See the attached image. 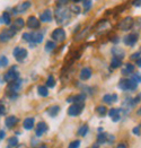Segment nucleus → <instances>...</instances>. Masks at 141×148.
Returning a JSON list of instances; mask_svg holds the SVG:
<instances>
[{
    "instance_id": "nucleus-1",
    "label": "nucleus",
    "mask_w": 141,
    "mask_h": 148,
    "mask_svg": "<svg viewBox=\"0 0 141 148\" xmlns=\"http://www.w3.org/2000/svg\"><path fill=\"white\" fill-rule=\"evenodd\" d=\"M71 17V10L64 6H58L55 9V21L60 25H63L70 21Z\"/></svg>"
},
{
    "instance_id": "nucleus-2",
    "label": "nucleus",
    "mask_w": 141,
    "mask_h": 148,
    "mask_svg": "<svg viewBox=\"0 0 141 148\" xmlns=\"http://www.w3.org/2000/svg\"><path fill=\"white\" fill-rule=\"evenodd\" d=\"M117 86L122 90H136L138 84L133 79H121L117 84Z\"/></svg>"
},
{
    "instance_id": "nucleus-3",
    "label": "nucleus",
    "mask_w": 141,
    "mask_h": 148,
    "mask_svg": "<svg viewBox=\"0 0 141 148\" xmlns=\"http://www.w3.org/2000/svg\"><path fill=\"white\" fill-rule=\"evenodd\" d=\"M3 79H5V82H7V83H9V84H12L14 82H17L18 79H19V73L16 70V67H13V68H10L6 75L3 76Z\"/></svg>"
},
{
    "instance_id": "nucleus-4",
    "label": "nucleus",
    "mask_w": 141,
    "mask_h": 148,
    "mask_svg": "<svg viewBox=\"0 0 141 148\" xmlns=\"http://www.w3.org/2000/svg\"><path fill=\"white\" fill-rule=\"evenodd\" d=\"M133 23H134L133 18L130 17V16H128V17L123 18V19L117 24V28H120L121 31H129L130 28H132Z\"/></svg>"
},
{
    "instance_id": "nucleus-5",
    "label": "nucleus",
    "mask_w": 141,
    "mask_h": 148,
    "mask_svg": "<svg viewBox=\"0 0 141 148\" xmlns=\"http://www.w3.org/2000/svg\"><path fill=\"white\" fill-rule=\"evenodd\" d=\"M85 108V103H79V104H72L69 109H68V114L71 116H77L79 115Z\"/></svg>"
},
{
    "instance_id": "nucleus-6",
    "label": "nucleus",
    "mask_w": 141,
    "mask_h": 148,
    "mask_svg": "<svg viewBox=\"0 0 141 148\" xmlns=\"http://www.w3.org/2000/svg\"><path fill=\"white\" fill-rule=\"evenodd\" d=\"M51 36L55 42H63L67 37V34H65V31L63 28H55L52 32Z\"/></svg>"
},
{
    "instance_id": "nucleus-7",
    "label": "nucleus",
    "mask_w": 141,
    "mask_h": 148,
    "mask_svg": "<svg viewBox=\"0 0 141 148\" xmlns=\"http://www.w3.org/2000/svg\"><path fill=\"white\" fill-rule=\"evenodd\" d=\"M13 54H14V57H15V59H16L17 61L23 62L26 59V57H27V50L24 49V48L18 47V48H16V49L14 50Z\"/></svg>"
},
{
    "instance_id": "nucleus-8",
    "label": "nucleus",
    "mask_w": 141,
    "mask_h": 148,
    "mask_svg": "<svg viewBox=\"0 0 141 148\" xmlns=\"http://www.w3.org/2000/svg\"><path fill=\"white\" fill-rule=\"evenodd\" d=\"M16 34V32L13 31L12 28H7V29H3L1 33H0V42H8L10 38H13Z\"/></svg>"
},
{
    "instance_id": "nucleus-9",
    "label": "nucleus",
    "mask_w": 141,
    "mask_h": 148,
    "mask_svg": "<svg viewBox=\"0 0 141 148\" xmlns=\"http://www.w3.org/2000/svg\"><path fill=\"white\" fill-rule=\"evenodd\" d=\"M112 141H114V137L112 136V135L110 136L108 134L103 132V134H99L97 136V144L98 145H103L105 143H112Z\"/></svg>"
},
{
    "instance_id": "nucleus-10",
    "label": "nucleus",
    "mask_w": 141,
    "mask_h": 148,
    "mask_svg": "<svg viewBox=\"0 0 141 148\" xmlns=\"http://www.w3.org/2000/svg\"><path fill=\"white\" fill-rule=\"evenodd\" d=\"M29 7H31V2H29V1L20 2L19 5H17V6L14 8V12H15V14H22V12H25L27 9H29Z\"/></svg>"
},
{
    "instance_id": "nucleus-11",
    "label": "nucleus",
    "mask_w": 141,
    "mask_h": 148,
    "mask_svg": "<svg viewBox=\"0 0 141 148\" xmlns=\"http://www.w3.org/2000/svg\"><path fill=\"white\" fill-rule=\"evenodd\" d=\"M110 27H111V23H110L108 21H106V19H103V21H101V22H98V24L95 26L96 31L99 32V33L105 32V31L108 29Z\"/></svg>"
},
{
    "instance_id": "nucleus-12",
    "label": "nucleus",
    "mask_w": 141,
    "mask_h": 148,
    "mask_svg": "<svg viewBox=\"0 0 141 148\" xmlns=\"http://www.w3.org/2000/svg\"><path fill=\"white\" fill-rule=\"evenodd\" d=\"M122 109H111L110 111H108V115H110V118L114 121V122H117V121H120V119H121V113H122Z\"/></svg>"
},
{
    "instance_id": "nucleus-13",
    "label": "nucleus",
    "mask_w": 141,
    "mask_h": 148,
    "mask_svg": "<svg viewBox=\"0 0 141 148\" xmlns=\"http://www.w3.org/2000/svg\"><path fill=\"white\" fill-rule=\"evenodd\" d=\"M123 42H124L125 45L133 47V45L138 42V35H137V34H129V35H127V36L124 37Z\"/></svg>"
},
{
    "instance_id": "nucleus-14",
    "label": "nucleus",
    "mask_w": 141,
    "mask_h": 148,
    "mask_svg": "<svg viewBox=\"0 0 141 148\" xmlns=\"http://www.w3.org/2000/svg\"><path fill=\"white\" fill-rule=\"evenodd\" d=\"M40 21L35 17V16H31L28 19H27V26L32 29H36L40 27Z\"/></svg>"
},
{
    "instance_id": "nucleus-15",
    "label": "nucleus",
    "mask_w": 141,
    "mask_h": 148,
    "mask_svg": "<svg viewBox=\"0 0 141 148\" xmlns=\"http://www.w3.org/2000/svg\"><path fill=\"white\" fill-rule=\"evenodd\" d=\"M52 12L50 9H46V10H44V12L41 14V16H40V21L41 22H43V23H50L52 21Z\"/></svg>"
},
{
    "instance_id": "nucleus-16",
    "label": "nucleus",
    "mask_w": 141,
    "mask_h": 148,
    "mask_svg": "<svg viewBox=\"0 0 141 148\" xmlns=\"http://www.w3.org/2000/svg\"><path fill=\"white\" fill-rule=\"evenodd\" d=\"M24 26H25V22H24L23 18H16L15 22L12 24V27H10V28H12L13 31H15V32H17V31L22 29Z\"/></svg>"
},
{
    "instance_id": "nucleus-17",
    "label": "nucleus",
    "mask_w": 141,
    "mask_h": 148,
    "mask_svg": "<svg viewBox=\"0 0 141 148\" xmlns=\"http://www.w3.org/2000/svg\"><path fill=\"white\" fill-rule=\"evenodd\" d=\"M43 41V34L42 33H39V32H33L31 33V43L32 44H37V43H41Z\"/></svg>"
},
{
    "instance_id": "nucleus-18",
    "label": "nucleus",
    "mask_w": 141,
    "mask_h": 148,
    "mask_svg": "<svg viewBox=\"0 0 141 148\" xmlns=\"http://www.w3.org/2000/svg\"><path fill=\"white\" fill-rule=\"evenodd\" d=\"M112 53H113V58H117L120 60H122L124 58V56H125L124 50L122 48H120V47H114L112 49Z\"/></svg>"
},
{
    "instance_id": "nucleus-19",
    "label": "nucleus",
    "mask_w": 141,
    "mask_h": 148,
    "mask_svg": "<svg viewBox=\"0 0 141 148\" xmlns=\"http://www.w3.org/2000/svg\"><path fill=\"white\" fill-rule=\"evenodd\" d=\"M46 131H48V124L45 123V122H39L37 127H36V131H35L36 136H43V134H45Z\"/></svg>"
},
{
    "instance_id": "nucleus-20",
    "label": "nucleus",
    "mask_w": 141,
    "mask_h": 148,
    "mask_svg": "<svg viewBox=\"0 0 141 148\" xmlns=\"http://www.w3.org/2000/svg\"><path fill=\"white\" fill-rule=\"evenodd\" d=\"M85 99H86V95L84 93H81V94L75 95L72 97H69L68 102H74V104H79V103H85Z\"/></svg>"
},
{
    "instance_id": "nucleus-21",
    "label": "nucleus",
    "mask_w": 141,
    "mask_h": 148,
    "mask_svg": "<svg viewBox=\"0 0 141 148\" xmlns=\"http://www.w3.org/2000/svg\"><path fill=\"white\" fill-rule=\"evenodd\" d=\"M17 122H18V119H17L15 115H10V116L6 118V120H5V124H6V127H8V128L15 127V125L17 124Z\"/></svg>"
},
{
    "instance_id": "nucleus-22",
    "label": "nucleus",
    "mask_w": 141,
    "mask_h": 148,
    "mask_svg": "<svg viewBox=\"0 0 141 148\" xmlns=\"http://www.w3.org/2000/svg\"><path fill=\"white\" fill-rule=\"evenodd\" d=\"M91 77V69L90 68H84L80 71V79L81 80H88Z\"/></svg>"
},
{
    "instance_id": "nucleus-23",
    "label": "nucleus",
    "mask_w": 141,
    "mask_h": 148,
    "mask_svg": "<svg viewBox=\"0 0 141 148\" xmlns=\"http://www.w3.org/2000/svg\"><path fill=\"white\" fill-rule=\"evenodd\" d=\"M34 123H35V120L34 118H26L24 120V123H23V127L25 128L26 130H31L34 128Z\"/></svg>"
},
{
    "instance_id": "nucleus-24",
    "label": "nucleus",
    "mask_w": 141,
    "mask_h": 148,
    "mask_svg": "<svg viewBox=\"0 0 141 148\" xmlns=\"http://www.w3.org/2000/svg\"><path fill=\"white\" fill-rule=\"evenodd\" d=\"M103 101L106 103V104H112V103H114L117 101V95L116 94H106V95H104V97H103Z\"/></svg>"
},
{
    "instance_id": "nucleus-25",
    "label": "nucleus",
    "mask_w": 141,
    "mask_h": 148,
    "mask_svg": "<svg viewBox=\"0 0 141 148\" xmlns=\"http://www.w3.org/2000/svg\"><path fill=\"white\" fill-rule=\"evenodd\" d=\"M10 22H12V16H10V14L8 12H5L2 14V16L0 17V23H2V24H5V25H9Z\"/></svg>"
},
{
    "instance_id": "nucleus-26",
    "label": "nucleus",
    "mask_w": 141,
    "mask_h": 148,
    "mask_svg": "<svg viewBox=\"0 0 141 148\" xmlns=\"http://www.w3.org/2000/svg\"><path fill=\"white\" fill-rule=\"evenodd\" d=\"M133 70H134V66H133L132 63H127V64L122 68L121 73H122V75H131L133 73Z\"/></svg>"
},
{
    "instance_id": "nucleus-27",
    "label": "nucleus",
    "mask_w": 141,
    "mask_h": 148,
    "mask_svg": "<svg viewBox=\"0 0 141 148\" xmlns=\"http://www.w3.org/2000/svg\"><path fill=\"white\" fill-rule=\"evenodd\" d=\"M8 110H9L8 104L3 99H0V115H6L8 113Z\"/></svg>"
},
{
    "instance_id": "nucleus-28",
    "label": "nucleus",
    "mask_w": 141,
    "mask_h": 148,
    "mask_svg": "<svg viewBox=\"0 0 141 148\" xmlns=\"http://www.w3.org/2000/svg\"><path fill=\"white\" fill-rule=\"evenodd\" d=\"M59 112H60V106H59V105H53V106L48 109V114H49L50 116H52V118L57 116Z\"/></svg>"
},
{
    "instance_id": "nucleus-29",
    "label": "nucleus",
    "mask_w": 141,
    "mask_h": 148,
    "mask_svg": "<svg viewBox=\"0 0 141 148\" xmlns=\"http://www.w3.org/2000/svg\"><path fill=\"white\" fill-rule=\"evenodd\" d=\"M37 94L42 97H46L49 95V90L46 86H39L37 87Z\"/></svg>"
},
{
    "instance_id": "nucleus-30",
    "label": "nucleus",
    "mask_w": 141,
    "mask_h": 148,
    "mask_svg": "<svg viewBox=\"0 0 141 148\" xmlns=\"http://www.w3.org/2000/svg\"><path fill=\"white\" fill-rule=\"evenodd\" d=\"M88 131H89L88 125H87V124H84V125H81V127L79 128V130H78V136L85 137L87 134H88Z\"/></svg>"
},
{
    "instance_id": "nucleus-31",
    "label": "nucleus",
    "mask_w": 141,
    "mask_h": 148,
    "mask_svg": "<svg viewBox=\"0 0 141 148\" xmlns=\"http://www.w3.org/2000/svg\"><path fill=\"white\" fill-rule=\"evenodd\" d=\"M18 145H19V144H18L17 137H10V138L8 139V147L7 148H16Z\"/></svg>"
},
{
    "instance_id": "nucleus-32",
    "label": "nucleus",
    "mask_w": 141,
    "mask_h": 148,
    "mask_svg": "<svg viewBox=\"0 0 141 148\" xmlns=\"http://www.w3.org/2000/svg\"><path fill=\"white\" fill-rule=\"evenodd\" d=\"M57 48V43L53 42V41H48L46 44H45V51L46 52H51L53 50Z\"/></svg>"
},
{
    "instance_id": "nucleus-33",
    "label": "nucleus",
    "mask_w": 141,
    "mask_h": 148,
    "mask_svg": "<svg viewBox=\"0 0 141 148\" xmlns=\"http://www.w3.org/2000/svg\"><path fill=\"white\" fill-rule=\"evenodd\" d=\"M121 64H122V60H120V59H117V58H113L112 61H111V67L114 68V69L121 67Z\"/></svg>"
},
{
    "instance_id": "nucleus-34",
    "label": "nucleus",
    "mask_w": 141,
    "mask_h": 148,
    "mask_svg": "<svg viewBox=\"0 0 141 148\" xmlns=\"http://www.w3.org/2000/svg\"><path fill=\"white\" fill-rule=\"evenodd\" d=\"M55 86V80H54V77L53 76H49L48 77V80H46V87L52 88V87Z\"/></svg>"
},
{
    "instance_id": "nucleus-35",
    "label": "nucleus",
    "mask_w": 141,
    "mask_h": 148,
    "mask_svg": "<svg viewBox=\"0 0 141 148\" xmlns=\"http://www.w3.org/2000/svg\"><path fill=\"white\" fill-rule=\"evenodd\" d=\"M91 5H93V2H91L90 0H85V1L82 2V6H84L85 12H89L90 8H91Z\"/></svg>"
},
{
    "instance_id": "nucleus-36",
    "label": "nucleus",
    "mask_w": 141,
    "mask_h": 148,
    "mask_svg": "<svg viewBox=\"0 0 141 148\" xmlns=\"http://www.w3.org/2000/svg\"><path fill=\"white\" fill-rule=\"evenodd\" d=\"M96 112H97L99 115L104 116V115L107 113V109H106L105 106H97V109H96Z\"/></svg>"
},
{
    "instance_id": "nucleus-37",
    "label": "nucleus",
    "mask_w": 141,
    "mask_h": 148,
    "mask_svg": "<svg viewBox=\"0 0 141 148\" xmlns=\"http://www.w3.org/2000/svg\"><path fill=\"white\" fill-rule=\"evenodd\" d=\"M8 63H9V62H8V59H7V57H5V56H1V57H0V68H3V67H6Z\"/></svg>"
},
{
    "instance_id": "nucleus-38",
    "label": "nucleus",
    "mask_w": 141,
    "mask_h": 148,
    "mask_svg": "<svg viewBox=\"0 0 141 148\" xmlns=\"http://www.w3.org/2000/svg\"><path fill=\"white\" fill-rule=\"evenodd\" d=\"M79 146H80V141H79V140H75V141H72V143L69 145L68 148H79Z\"/></svg>"
},
{
    "instance_id": "nucleus-39",
    "label": "nucleus",
    "mask_w": 141,
    "mask_h": 148,
    "mask_svg": "<svg viewBox=\"0 0 141 148\" xmlns=\"http://www.w3.org/2000/svg\"><path fill=\"white\" fill-rule=\"evenodd\" d=\"M131 79H133V80H134V82L138 84V83H140V82H141V76L134 74V75H132V78H131Z\"/></svg>"
},
{
    "instance_id": "nucleus-40",
    "label": "nucleus",
    "mask_w": 141,
    "mask_h": 148,
    "mask_svg": "<svg viewBox=\"0 0 141 148\" xmlns=\"http://www.w3.org/2000/svg\"><path fill=\"white\" fill-rule=\"evenodd\" d=\"M133 134H134V135H137V136H140V134H141L140 127H136V128L133 129Z\"/></svg>"
},
{
    "instance_id": "nucleus-41",
    "label": "nucleus",
    "mask_w": 141,
    "mask_h": 148,
    "mask_svg": "<svg viewBox=\"0 0 141 148\" xmlns=\"http://www.w3.org/2000/svg\"><path fill=\"white\" fill-rule=\"evenodd\" d=\"M70 10H71V12H76V14H79V12H80V9H79V7H77V6H72V7L70 8Z\"/></svg>"
},
{
    "instance_id": "nucleus-42",
    "label": "nucleus",
    "mask_w": 141,
    "mask_h": 148,
    "mask_svg": "<svg viewBox=\"0 0 141 148\" xmlns=\"http://www.w3.org/2000/svg\"><path fill=\"white\" fill-rule=\"evenodd\" d=\"M139 58H140V52H137V53H134L133 56H131V59H132V60H136V59L138 60Z\"/></svg>"
},
{
    "instance_id": "nucleus-43",
    "label": "nucleus",
    "mask_w": 141,
    "mask_h": 148,
    "mask_svg": "<svg viewBox=\"0 0 141 148\" xmlns=\"http://www.w3.org/2000/svg\"><path fill=\"white\" fill-rule=\"evenodd\" d=\"M5 136H6V132H5L3 130H0V140H1V139H3Z\"/></svg>"
},
{
    "instance_id": "nucleus-44",
    "label": "nucleus",
    "mask_w": 141,
    "mask_h": 148,
    "mask_svg": "<svg viewBox=\"0 0 141 148\" xmlns=\"http://www.w3.org/2000/svg\"><path fill=\"white\" fill-rule=\"evenodd\" d=\"M116 148H128V147H127V145H125L124 143H122V144L117 145V147H116Z\"/></svg>"
},
{
    "instance_id": "nucleus-45",
    "label": "nucleus",
    "mask_w": 141,
    "mask_h": 148,
    "mask_svg": "<svg viewBox=\"0 0 141 148\" xmlns=\"http://www.w3.org/2000/svg\"><path fill=\"white\" fill-rule=\"evenodd\" d=\"M133 5H134V6H137V7H140L141 1H134V2H133Z\"/></svg>"
},
{
    "instance_id": "nucleus-46",
    "label": "nucleus",
    "mask_w": 141,
    "mask_h": 148,
    "mask_svg": "<svg viewBox=\"0 0 141 148\" xmlns=\"http://www.w3.org/2000/svg\"><path fill=\"white\" fill-rule=\"evenodd\" d=\"M136 63H137V66H138V67H140V68H141V58H139V59L137 60V62H136Z\"/></svg>"
},
{
    "instance_id": "nucleus-47",
    "label": "nucleus",
    "mask_w": 141,
    "mask_h": 148,
    "mask_svg": "<svg viewBox=\"0 0 141 148\" xmlns=\"http://www.w3.org/2000/svg\"><path fill=\"white\" fill-rule=\"evenodd\" d=\"M16 148H28V147H27L26 145H24V144H20V145H18Z\"/></svg>"
},
{
    "instance_id": "nucleus-48",
    "label": "nucleus",
    "mask_w": 141,
    "mask_h": 148,
    "mask_svg": "<svg viewBox=\"0 0 141 148\" xmlns=\"http://www.w3.org/2000/svg\"><path fill=\"white\" fill-rule=\"evenodd\" d=\"M89 148H93V146H91V147H89ZM94 148H98V144H95V146H94Z\"/></svg>"
},
{
    "instance_id": "nucleus-49",
    "label": "nucleus",
    "mask_w": 141,
    "mask_h": 148,
    "mask_svg": "<svg viewBox=\"0 0 141 148\" xmlns=\"http://www.w3.org/2000/svg\"><path fill=\"white\" fill-rule=\"evenodd\" d=\"M39 148H48V147H46V146H45V145H41V146H40Z\"/></svg>"
},
{
    "instance_id": "nucleus-50",
    "label": "nucleus",
    "mask_w": 141,
    "mask_h": 148,
    "mask_svg": "<svg viewBox=\"0 0 141 148\" xmlns=\"http://www.w3.org/2000/svg\"><path fill=\"white\" fill-rule=\"evenodd\" d=\"M138 114H139V115H141V108H140V110L138 111Z\"/></svg>"
}]
</instances>
